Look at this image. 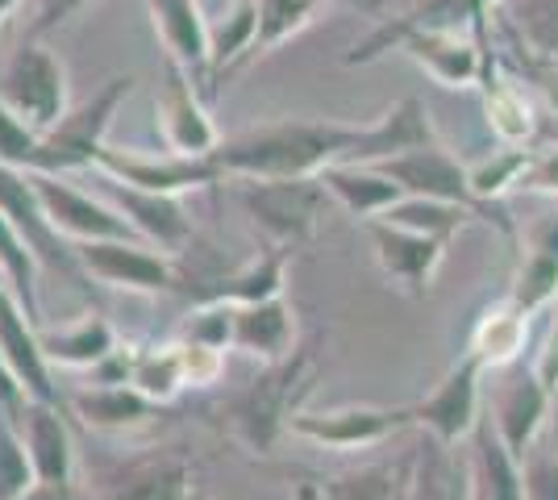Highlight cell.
<instances>
[{
    "label": "cell",
    "instance_id": "cell-28",
    "mask_svg": "<svg viewBox=\"0 0 558 500\" xmlns=\"http://www.w3.org/2000/svg\"><path fill=\"white\" fill-rule=\"evenodd\" d=\"M509 301L530 317L558 301V214L530 230Z\"/></svg>",
    "mask_w": 558,
    "mask_h": 500
},
{
    "label": "cell",
    "instance_id": "cell-2",
    "mask_svg": "<svg viewBox=\"0 0 558 500\" xmlns=\"http://www.w3.org/2000/svg\"><path fill=\"white\" fill-rule=\"evenodd\" d=\"M317 338L296 342V351L279 363H267L251 383H242L238 392H226L213 405V426L221 429L230 442H238L251 454H271L276 442L288 434L292 417L301 413L304 397L313 392V383L322 376V355H317Z\"/></svg>",
    "mask_w": 558,
    "mask_h": 500
},
{
    "label": "cell",
    "instance_id": "cell-33",
    "mask_svg": "<svg viewBox=\"0 0 558 500\" xmlns=\"http://www.w3.org/2000/svg\"><path fill=\"white\" fill-rule=\"evenodd\" d=\"M258 42V4L255 0H233L221 13V22L209 25V84L217 93L221 72H230L238 59L255 54Z\"/></svg>",
    "mask_w": 558,
    "mask_h": 500
},
{
    "label": "cell",
    "instance_id": "cell-26",
    "mask_svg": "<svg viewBox=\"0 0 558 500\" xmlns=\"http://www.w3.org/2000/svg\"><path fill=\"white\" fill-rule=\"evenodd\" d=\"M466 476H471V500H525L521 459L500 442L488 417H480L475 434L466 438Z\"/></svg>",
    "mask_w": 558,
    "mask_h": 500
},
{
    "label": "cell",
    "instance_id": "cell-20",
    "mask_svg": "<svg viewBox=\"0 0 558 500\" xmlns=\"http://www.w3.org/2000/svg\"><path fill=\"white\" fill-rule=\"evenodd\" d=\"M96 180H100V196L134 225V234H138L142 242L159 246V251L175 255V259L184 255V246L192 242V217H187L180 196H159V192L130 188V184L109 180V175H100V171H96Z\"/></svg>",
    "mask_w": 558,
    "mask_h": 500
},
{
    "label": "cell",
    "instance_id": "cell-39",
    "mask_svg": "<svg viewBox=\"0 0 558 500\" xmlns=\"http://www.w3.org/2000/svg\"><path fill=\"white\" fill-rule=\"evenodd\" d=\"M255 4H258L255 54H271V50H279L288 38H296L326 0H255Z\"/></svg>",
    "mask_w": 558,
    "mask_h": 500
},
{
    "label": "cell",
    "instance_id": "cell-32",
    "mask_svg": "<svg viewBox=\"0 0 558 500\" xmlns=\"http://www.w3.org/2000/svg\"><path fill=\"white\" fill-rule=\"evenodd\" d=\"M130 383L155 405H175L187 388L180 342H155V346H130Z\"/></svg>",
    "mask_w": 558,
    "mask_h": 500
},
{
    "label": "cell",
    "instance_id": "cell-16",
    "mask_svg": "<svg viewBox=\"0 0 558 500\" xmlns=\"http://www.w3.org/2000/svg\"><path fill=\"white\" fill-rule=\"evenodd\" d=\"M34 192H38V205L50 217V225L71 242H109V239H138L134 225L117 214L105 196L75 188L63 175H29Z\"/></svg>",
    "mask_w": 558,
    "mask_h": 500
},
{
    "label": "cell",
    "instance_id": "cell-44",
    "mask_svg": "<svg viewBox=\"0 0 558 500\" xmlns=\"http://www.w3.org/2000/svg\"><path fill=\"white\" fill-rule=\"evenodd\" d=\"M517 188L537 192V196H558V146H550V150H530Z\"/></svg>",
    "mask_w": 558,
    "mask_h": 500
},
{
    "label": "cell",
    "instance_id": "cell-10",
    "mask_svg": "<svg viewBox=\"0 0 558 500\" xmlns=\"http://www.w3.org/2000/svg\"><path fill=\"white\" fill-rule=\"evenodd\" d=\"M75 259L88 271L93 284L125 288L142 296H159L180 288V263L159 246L142 239H109V242H80Z\"/></svg>",
    "mask_w": 558,
    "mask_h": 500
},
{
    "label": "cell",
    "instance_id": "cell-36",
    "mask_svg": "<svg viewBox=\"0 0 558 500\" xmlns=\"http://www.w3.org/2000/svg\"><path fill=\"white\" fill-rule=\"evenodd\" d=\"M488 125L500 138V146H530L537 134L534 105L525 88H517L512 80H496L488 84Z\"/></svg>",
    "mask_w": 558,
    "mask_h": 500
},
{
    "label": "cell",
    "instance_id": "cell-35",
    "mask_svg": "<svg viewBox=\"0 0 558 500\" xmlns=\"http://www.w3.org/2000/svg\"><path fill=\"white\" fill-rule=\"evenodd\" d=\"M0 280L13 288L22 309L43 326V305H38V259L25 246V239L13 230V221L0 209Z\"/></svg>",
    "mask_w": 558,
    "mask_h": 500
},
{
    "label": "cell",
    "instance_id": "cell-23",
    "mask_svg": "<svg viewBox=\"0 0 558 500\" xmlns=\"http://www.w3.org/2000/svg\"><path fill=\"white\" fill-rule=\"evenodd\" d=\"M288 259H292V251L263 242V251H258L255 259L233 267L230 276L205 280V288L196 292V305H230V309H242V305L276 301V296H283V284H288Z\"/></svg>",
    "mask_w": 558,
    "mask_h": 500
},
{
    "label": "cell",
    "instance_id": "cell-29",
    "mask_svg": "<svg viewBox=\"0 0 558 500\" xmlns=\"http://www.w3.org/2000/svg\"><path fill=\"white\" fill-rule=\"evenodd\" d=\"M322 188L329 192V200L333 205H342L350 217H359V221H372V217H384L392 209L396 200L404 196V192L396 188L392 180L372 163H338V167H326L322 175Z\"/></svg>",
    "mask_w": 558,
    "mask_h": 500
},
{
    "label": "cell",
    "instance_id": "cell-1",
    "mask_svg": "<svg viewBox=\"0 0 558 500\" xmlns=\"http://www.w3.org/2000/svg\"><path fill=\"white\" fill-rule=\"evenodd\" d=\"M438 143L421 96L396 100L372 121L283 118L221 138L213 150L226 180H317L338 163H384L392 155Z\"/></svg>",
    "mask_w": 558,
    "mask_h": 500
},
{
    "label": "cell",
    "instance_id": "cell-11",
    "mask_svg": "<svg viewBox=\"0 0 558 500\" xmlns=\"http://www.w3.org/2000/svg\"><path fill=\"white\" fill-rule=\"evenodd\" d=\"M413 429V413L409 405H338L322 408V413H296L288 434L301 438L317 451H372L384 447L392 434Z\"/></svg>",
    "mask_w": 558,
    "mask_h": 500
},
{
    "label": "cell",
    "instance_id": "cell-47",
    "mask_svg": "<svg viewBox=\"0 0 558 500\" xmlns=\"http://www.w3.org/2000/svg\"><path fill=\"white\" fill-rule=\"evenodd\" d=\"M22 500H88V497H84V484L80 479L75 484H43V479H34V488Z\"/></svg>",
    "mask_w": 558,
    "mask_h": 500
},
{
    "label": "cell",
    "instance_id": "cell-12",
    "mask_svg": "<svg viewBox=\"0 0 558 500\" xmlns=\"http://www.w3.org/2000/svg\"><path fill=\"white\" fill-rule=\"evenodd\" d=\"M480 380H484V363L475 355H459L446 376L421 401L409 405L413 413V429L438 438L442 447H466V438L480 426Z\"/></svg>",
    "mask_w": 558,
    "mask_h": 500
},
{
    "label": "cell",
    "instance_id": "cell-43",
    "mask_svg": "<svg viewBox=\"0 0 558 500\" xmlns=\"http://www.w3.org/2000/svg\"><path fill=\"white\" fill-rule=\"evenodd\" d=\"M34 146H38V134L25 125L4 100H0V163L4 167H22L29 163V155H34Z\"/></svg>",
    "mask_w": 558,
    "mask_h": 500
},
{
    "label": "cell",
    "instance_id": "cell-27",
    "mask_svg": "<svg viewBox=\"0 0 558 500\" xmlns=\"http://www.w3.org/2000/svg\"><path fill=\"white\" fill-rule=\"evenodd\" d=\"M233 351L263 363H279L296 351V313L292 305L276 296V301H263V305H242L233 309Z\"/></svg>",
    "mask_w": 558,
    "mask_h": 500
},
{
    "label": "cell",
    "instance_id": "cell-14",
    "mask_svg": "<svg viewBox=\"0 0 558 500\" xmlns=\"http://www.w3.org/2000/svg\"><path fill=\"white\" fill-rule=\"evenodd\" d=\"M500 371L505 376L492 388L488 422L496 426L500 442L521 459L537 442V434L546 429V422L555 417L558 392L546 388V380L537 376V367H525V363H509Z\"/></svg>",
    "mask_w": 558,
    "mask_h": 500
},
{
    "label": "cell",
    "instance_id": "cell-18",
    "mask_svg": "<svg viewBox=\"0 0 558 500\" xmlns=\"http://www.w3.org/2000/svg\"><path fill=\"white\" fill-rule=\"evenodd\" d=\"M0 355L13 367V376L22 380L29 401L68 408V397H63V388H59V376H54L50 358L43 355L38 321L22 309V301L13 296V288L4 284V280H0Z\"/></svg>",
    "mask_w": 558,
    "mask_h": 500
},
{
    "label": "cell",
    "instance_id": "cell-7",
    "mask_svg": "<svg viewBox=\"0 0 558 500\" xmlns=\"http://www.w3.org/2000/svg\"><path fill=\"white\" fill-rule=\"evenodd\" d=\"M0 100L34 130L47 134L68 113V68L43 38H25L0 63Z\"/></svg>",
    "mask_w": 558,
    "mask_h": 500
},
{
    "label": "cell",
    "instance_id": "cell-46",
    "mask_svg": "<svg viewBox=\"0 0 558 500\" xmlns=\"http://www.w3.org/2000/svg\"><path fill=\"white\" fill-rule=\"evenodd\" d=\"M25 405H29V397H25L22 380L13 376V367L4 363V355H0V408H9L13 417H22Z\"/></svg>",
    "mask_w": 558,
    "mask_h": 500
},
{
    "label": "cell",
    "instance_id": "cell-24",
    "mask_svg": "<svg viewBox=\"0 0 558 500\" xmlns=\"http://www.w3.org/2000/svg\"><path fill=\"white\" fill-rule=\"evenodd\" d=\"M38 342H43V355L50 358L54 371L59 367L63 371H96L121 346L105 309L84 313L68 326H38Z\"/></svg>",
    "mask_w": 558,
    "mask_h": 500
},
{
    "label": "cell",
    "instance_id": "cell-9",
    "mask_svg": "<svg viewBox=\"0 0 558 500\" xmlns=\"http://www.w3.org/2000/svg\"><path fill=\"white\" fill-rule=\"evenodd\" d=\"M372 167H379L404 196H429V200H446V205H463V209H471L480 221H496V230H505L512 239V221L500 214V209H484V205L475 200L471 180H466V167L459 163L442 143L404 150V155H392V159L372 163Z\"/></svg>",
    "mask_w": 558,
    "mask_h": 500
},
{
    "label": "cell",
    "instance_id": "cell-42",
    "mask_svg": "<svg viewBox=\"0 0 558 500\" xmlns=\"http://www.w3.org/2000/svg\"><path fill=\"white\" fill-rule=\"evenodd\" d=\"M180 338L226 355V351H230V338H233V309L230 305H196V309L187 313V326Z\"/></svg>",
    "mask_w": 558,
    "mask_h": 500
},
{
    "label": "cell",
    "instance_id": "cell-17",
    "mask_svg": "<svg viewBox=\"0 0 558 500\" xmlns=\"http://www.w3.org/2000/svg\"><path fill=\"white\" fill-rule=\"evenodd\" d=\"M155 125H159V138L171 155L201 159V155H213L221 146V134L213 125L209 100L201 93V84L175 63H167L163 93L155 100Z\"/></svg>",
    "mask_w": 558,
    "mask_h": 500
},
{
    "label": "cell",
    "instance_id": "cell-31",
    "mask_svg": "<svg viewBox=\"0 0 558 500\" xmlns=\"http://www.w3.org/2000/svg\"><path fill=\"white\" fill-rule=\"evenodd\" d=\"M525 338H530V313H521L512 301H500V305H492L475 321L471 342H466V355L480 358L484 371L488 367H509L525 351Z\"/></svg>",
    "mask_w": 558,
    "mask_h": 500
},
{
    "label": "cell",
    "instance_id": "cell-34",
    "mask_svg": "<svg viewBox=\"0 0 558 500\" xmlns=\"http://www.w3.org/2000/svg\"><path fill=\"white\" fill-rule=\"evenodd\" d=\"M379 221H392V225H404V230H417V234H429V239L450 242L454 234H463L466 225L475 221L471 209L463 205H446V200H429V196H400L388 214Z\"/></svg>",
    "mask_w": 558,
    "mask_h": 500
},
{
    "label": "cell",
    "instance_id": "cell-30",
    "mask_svg": "<svg viewBox=\"0 0 558 500\" xmlns=\"http://www.w3.org/2000/svg\"><path fill=\"white\" fill-rule=\"evenodd\" d=\"M409 500H471V476H466L463 447H442L438 438L421 434Z\"/></svg>",
    "mask_w": 558,
    "mask_h": 500
},
{
    "label": "cell",
    "instance_id": "cell-38",
    "mask_svg": "<svg viewBox=\"0 0 558 500\" xmlns=\"http://www.w3.org/2000/svg\"><path fill=\"white\" fill-rule=\"evenodd\" d=\"M530 150H534V146H496L488 159H480L475 167H466L471 192H475V200H480L484 209H496V200H500L505 192L517 188Z\"/></svg>",
    "mask_w": 558,
    "mask_h": 500
},
{
    "label": "cell",
    "instance_id": "cell-41",
    "mask_svg": "<svg viewBox=\"0 0 558 500\" xmlns=\"http://www.w3.org/2000/svg\"><path fill=\"white\" fill-rule=\"evenodd\" d=\"M521 484L525 500H558V426L542 429L537 442L521 454Z\"/></svg>",
    "mask_w": 558,
    "mask_h": 500
},
{
    "label": "cell",
    "instance_id": "cell-8",
    "mask_svg": "<svg viewBox=\"0 0 558 500\" xmlns=\"http://www.w3.org/2000/svg\"><path fill=\"white\" fill-rule=\"evenodd\" d=\"M0 209H4V217L13 221V230L25 239V246L34 251L38 267H47V271H54V276H63V280L80 288L84 296H93V305L100 309V292H96V284L88 280V271H84L80 259H75V246H71V242L50 225V217L43 214L29 171L0 163Z\"/></svg>",
    "mask_w": 558,
    "mask_h": 500
},
{
    "label": "cell",
    "instance_id": "cell-40",
    "mask_svg": "<svg viewBox=\"0 0 558 500\" xmlns=\"http://www.w3.org/2000/svg\"><path fill=\"white\" fill-rule=\"evenodd\" d=\"M34 463L25 447L22 417H13L9 408H0V500H22L34 488Z\"/></svg>",
    "mask_w": 558,
    "mask_h": 500
},
{
    "label": "cell",
    "instance_id": "cell-6",
    "mask_svg": "<svg viewBox=\"0 0 558 500\" xmlns=\"http://www.w3.org/2000/svg\"><path fill=\"white\" fill-rule=\"evenodd\" d=\"M233 196L263 242L283 251H301L317 239L329 205L322 180H233Z\"/></svg>",
    "mask_w": 558,
    "mask_h": 500
},
{
    "label": "cell",
    "instance_id": "cell-15",
    "mask_svg": "<svg viewBox=\"0 0 558 500\" xmlns=\"http://www.w3.org/2000/svg\"><path fill=\"white\" fill-rule=\"evenodd\" d=\"M417 447L350 463L342 472H304L296 476V500H409L413 492Z\"/></svg>",
    "mask_w": 558,
    "mask_h": 500
},
{
    "label": "cell",
    "instance_id": "cell-4",
    "mask_svg": "<svg viewBox=\"0 0 558 500\" xmlns=\"http://www.w3.org/2000/svg\"><path fill=\"white\" fill-rule=\"evenodd\" d=\"M88 500H201V463L184 442H155L88 467Z\"/></svg>",
    "mask_w": 558,
    "mask_h": 500
},
{
    "label": "cell",
    "instance_id": "cell-25",
    "mask_svg": "<svg viewBox=\"0 0 558 500\" xmlns=\"http://www.w3.org/2000/svg\"><path fill=\"white\" fill-rule=\"evenodd\" d=\"M22 434L34 476L43 484H75V438H71L68 408L29 401L22 413Z\"/></svg>",
    "mask_w": 558,
    "mask_h": 500
},
{
    "label": "cell",
    "instance_id": "cell-48",
    "mask_svg": "<svg viewBox=\"0 0 558 500\" xmlns=\"http://www.w3.org/2000/svg\"><path fill=\"white\" fill-rule=\"evenodd\" d=\"M17 4H22V0H0V25L9 22V13H13V9H17Z\"/></svg>",
    "mask_w": 558,
    "mask_h": 500
},
{
    "label": "cell",
    "instance_id": "cell-37",
    "mask_svg": "<svg viewBox=\"0 0 558 500\" xmlns=\"http://www.w3.org/2000/svg\"><path fill=\"white\" fill-rule=\"evenodd\" d=\"M517 47H530L534 59L558 63V0H505Z\"/></svg>",
    "mask_w": 558,
    "mask_h": 500
},
{
    "label": "cell",
    "instance_id": "cell-5",
    "mask_svg": "<svg viewBox=\"0 0 558 500\" xmlns=\"http://www.w3.org/2000/svg\"><path fill=\"white\" fill-rule=\"evenodd\" d=\"M484 34H488L484 25H475V38L466 29H396V34L375 29V34H367L359 47L350 50L347 63L350 68L354 63H375L388 50H404L434 84H442V88H471V84L484 80V68H488Z\"/></svg>",
    "mask_w": 558,
    "mask_h": 500
},
{
    "label": "cell",
    "instance_id": "cell-22",
    "mask_svg": "<svg viewBox=\"0 0 558 500\" xmlns=\"http://www.w3.org/2000/svg\"><path fill=\"white\" fill-rule=\"evenodd\" d=\"M68 413L80 417V426L96 434H142L159 422L163 405L142 397L134 383H96L68 392Z\"/></svg>",
    "mask_w": 558,
    "mask_h": 500
},
{
    "label": "cell",
    "instance_id": "cell-45",
    "mask_svg": "<svg viewBox=\"0 0 558 500\" xmlns=\"http://www.w3.org/2000/svg\"><path fill=\"white\" fill-rule=\"evenodd\" d=\"M93 0H38V13H34V25H29V38H43L50 29H59V25L75 17L80 9H88Z\"/></svg>",
    "mask_w": 558,
    "mask_h": 500
},
{
    "label": "cell",
    "instance_id": "cell-13",
    "mask_svg": "<svg viewBox=\"0 0 558 500\" xmlns=\"http://www.w3.org/2000/svg\"><path fill=\"white\" fill-rule=\"evenodd\" d=\"M96 171L109 175V180H121L130 188L142 192H159V196H184V192H201V188H217L226 184V171L217 167L213 155H142V150H113L105 146L100 159H96Z\"/></svg>",
    "mask_w": 558,
    "mask_h": 500
},
{
    "label": "cell",
    "instance_id": "cell-21",
    "mask_svg": "<svg viewBox=\"0 0 558 500\" xmlns=\"http://www.w3.org/2000/svg\"><path fill=\"white\" fill-rule=\"evenodd\" d=\"M146 9H150V25L167 50V63L184 68L209 100V22H205L201 4L196 0H146Z\"/></svg>",
    "mask_w": 558,
    "mask_h": 500
},
{
    "label": "cell",
    "instance_id": "cell-19",
    "mask_svg": "<svg viewBox=\"0 0 558 500\" xmlns=\"http://www.w3.org/2000/svg\"><path fill=\"white\" fill-rule=\"evenodd\" d=\"M367 225V239H372L375 263L384 271V280L404 292V296H429L434 288V276L446 259V242L429 239V234H417V230H404V225H392V221H363Z\"/></svg>",
    "mask_w": 558,
    "mask_h": 500
},
{
    "label": "cell",
    "instance_id": "cell-3",
    "mask_svg": "<svg viewBox=\"0 0 558 500\" xmlns=\"http://www.w3.org/2000/svg\"><path fill=\"white\" fill-rule=\"evenodd\" d=\"M134 75H113L96 88L88 100L71 105L63 118L50 125L47 134H38V146L29 155L25 171L29 175H75V171H96V159L105 150L109 125H113L117 109L134 93Z\"/></svg>",
    "mask_w": 558,
    "mask_h": 500
},
{
    "label": "cell",
    "instance_id": "cell-49",
    "mask_svg": "<svg viewBox=\"0 0 558 500\" xmlns=\"http://www.w3.org/2000/svg\"><path fill=\"white\" fill-rule=\"evenodd\" d=\"M555 426H558V397H555Z\"/></svg>",
    "mask_w": 558,
    "mask_h": 500
}]
</instances>
